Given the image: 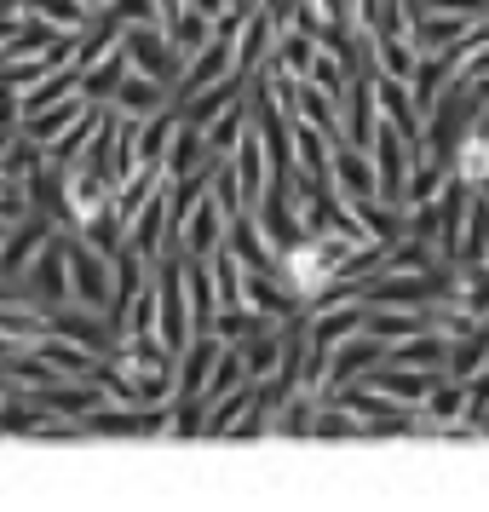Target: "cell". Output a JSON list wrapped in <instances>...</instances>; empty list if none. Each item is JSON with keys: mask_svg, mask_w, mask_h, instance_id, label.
Instances as JSON below:
<instances>
[{"mask_svg": "<svg viewBox=\"0 0 489 512\" xmlns=\"http://www.w3.org/2000/svg\"><path fill=\"white\" fill-rule=\"evenodd\" d=\"M449 167H455V179H466L472 190H489V127L484 121H472L461 133V144L449 150Z\"/></svg>", "mask_w": 489, "mask_h": 512, "instance_id": "cell-9", "label": "cell"}, {"mask_svg": "<svg viewBox=\"0 0 489 512\" xmlns=\"http://www.w3.org/2000/svg\"><path fill=\"white\" fill-rule=\"evenodd\" d=\"M87 104H93L87 93H70V98H58V104H47V110H35V116H24V133H35L41 144L64 139V133H70L75 121L87 116Z\"/></svg>", "mask_w": 489, "mask_h": 512, "instance_id": "cell-13", "label": "cell"}, {"mask_svg": "<svg viewBox=\"0 0 489 512\" xmlns=\"http://www.w3.org/2000/svg\"><path fill=\"white\" fill-rule=\"evenodd\" d=\"M24 288H29V300L47 305V311H58V305H70V300H75V282H70V242H64V231H58L47 248H41V254L29 259Z\"/></svg>", "mask_w": 489, "mask_h": 512, "instance_id": "cell-3", "label": "cell"}, {"mask_svg": "<svg viewBox=\"0 0 489 512\" xmlns=\"http://www.w3.org/2000/svg\"><path fill=\"white\" fill-rule=\"evenodd\" d=\"M248 127H254V98L242 93L231 110H219V116L208 121V156H213V162H225L236 144H242V133H248Z\"/></svg>", "mask_w": 489, "mask_h": 512, "instance_id": "cell-12", "label": "cell"}, {"mask_svg": "<svg viewBox=\"0 0 489 512\" xmlns=\"http://www.w3.org/2000/svg\"><path fill=\"white\" fill-rule=\"evenodd\" d=\"M24 18H29V0H0V41L24 24Z\"/></svg>", "mask_w": 489, "mask_h": 512, "instance_id": "cell-20", "label": "cell"}, {"mask_svg": "<svg viewBox=\"0 0 489 512\" xmlns=\"http://www.w3.org/2000/svg\"><path fill=\"white\" fill-rule=\"evenodd\" d=\"M12 133H18V127H6V121H0V167H6V144H12Z\"/></svg>", "mask_w": 489, "mask_h": 512, "instance_id": "cell-21", "label": "cell"}, {"mask_svg": "<svg viewBox=\"0 0 489 512\" xmlns=\"http://www.w3.org/2000/svg\"><path fill=\"white\" fill-rule=\"evenodd\" d=\"M58 35H64V29L52 24V18H41V12H29L24 24H18L12 35H6V41H0V58H24V52H41V47H52Z\"/></svg>", "mask_w": 489, "mask_h": 512, "instance_id": "cell-18", "label": "cell"}, {"mask_svg": "<svg viewBox=\"0 0 489 512\" xmlns=\"http://www.w3.org/2000/svg\"><path fill=\"white\" fill-rule=\"evenodd\" d=\"M265 328H277V317L259 311V305H219V317H213V334H219L225 346H242V340H254Z\"/></svg>", "mask_w": 489, "mask_h": 512, "instance_id": "cell-15", "label": "cell"}, {"mask_svg": "<svg viewBox=\"0 0 489 512\" xmlns=\"http://www.w3.org/2000/svg\"><path fill=\"white\" fill-rule=\"evenodd\" d=\"M231 70H236V41H231V35H213L208 47L190 52L185 75H179V87H173V104H185V98L208 93L213 81H225Z\"/></svg>", "mask_w": 489, "mask_h": 512, "instance_id": "cell-5", "label": "cell"}, {"mask_svg": "<svg viewBox=\"0 0 489 512\" xmlns=\"http://www.w3.org/2000/svg\"><path fill=\"white\" fill-rule=\"evenodd\" d=\"M219 351H225L219 334H196V340L173 357V363H179V392H173V397H202V392H208L213 369H219Z\"/></svg>", "mask_w": 489, "mask_h": 512, "instance_id": "cell-7", "label": "cell"}, {"mask_svg": "<svg viewBox=\"0 0 489 512\" xmlns=\"http://www.w3.org/2000/svg\"><path fill=\"white\" fill-rule=\"evenodd\" d=\"M29 12L52 18L58 29H87V24H93V12H87L81 0H29Z\"/></svg>", "mask_w": 489, "mask_h": 512, "instance_id": "cell-19", "label": "cell"}, {"mask_svg": "<svg viewBox=\"0 0 489 512\" xmlns=\"http://www.w3.org/2000/svg\"><path fill=\"white\" fill-rule=\"evenodd\" d=\"M225 236H231L225 202H219V196H202V202L190 208V219L179 225V248H185L190 259H213L219 248H225Z\"/></svg>", "mask_w": 489, "mask_h": 512, "instance_id": "cell-6", "label": "cell"}, {"mask_svg": "<svg viewBox=\"0 0 489 512\" xmlns=\"http://www.w3.org/2000/svg\"><path fill=\"white\" fill-rule=\"evenodd\" d=\"M208 265H213V288H219V305H248V265H242V254H236L231 242H225V248L208 259Z\"/></svg>", "mask_w": 489, "mask_h": 512, "instance_id": "cell-17", "label": "cell"}, {"mask_svg": "<svg viewBox=\"0 0 489 512\" xmlns=\"http://www.w3.org/2000/svg\"><path fill=\"white\" fill-rule=\"evenodd\" d=\"M334 190L357 202V196H380V173H374V156L369 150H357V144H334Z\"/></svg>", "mask_w": 489, "mask_h": 512, "instance_id": "cell-8", "label": "cell"}, {"mask_svg": "<svg viewBox=\"0 0 489 512\" xmlns=\"http://www.w3.org/2000/svg\"><path fill=\"white\" fill-rule=\"evenodd\" d=\"M208 127H196V121H179V133H173V144H167V179H185V173H196V167H208Z\"/></svg>", "mask_w": 489, "mask_h": 512, "instance_id": "cell-14", "label": "cell"}, {"mask_svg": "<svg viewBox=\"0 0 489 512\" xmlns=\"http://www.w3.org/2000/svg\"><path fill=\"white\" fill-rule=\"evenodd\" d=\"M415 47L420 52H449V47H461L466 35H472V18H455V12H438V6H426L415 18Z\"/></svg>", "mask_w": 489, "mask_h": 512, "instance_id": "cell-11", "label": "cell"}, {"mask_svg": "<svg viewBox=\"0 0 489 512\" xmlns=\"http://www.w3.org/2000/svg\"><path fill=\"white\" fill-rule=\"evenodd\" d=\"M110 104H116L121 116H139V121H144V116H156L162 104H173V87H167V81H156V75L133 70V75L116 87V98H110Z\"/></svg>", "mask_w": 489, "mask_h": 512, "instance_id": "cell-10", "label": "cell"}, {"mask_svg": "<svg viewBox=\"0 0 489 512\" xmlns=\"http://www.w3.org/2000/svg\"><path fill=\"white\" fill-rule=\"evenodd\" d=\"M386 363V340L380 334H351V340H340V346L328 351V386H323V397H334L340 386H357V380H369L374 369Z\"/></svg>", "mask_w": 489, "mask_h": 512, "instance_id": "cell-4", "label": "cell"}, {"mask_svg": "<svg viewBox=\"0 0 489 512\" xmlns=\"http://www.w3.org/2000/svg\"><path fill=\"white\" fill-rule=\"evenodd\" d=\"M64 242H70V282H75V300L110 317V294H116V259L98 254L93 242H87L81 231H70V225H64Z\"/></svg>", "mask_w": 489, "mask_h": 512, "instance_id": "cell-1", "label": "cell"}, {"mask_svg": "<svg viewBox=\"0 0 489 512\" xmlns=\"http://www.w3.org/2000/svg\"><path fill=\"white\" fill-rule=\"evenodd\" d=\"M121 47H127V58H133V70L156 75V81H167V87H179V75H185V52L167 41L162 24H127L121 29Z\"/></svg>", "mask_w": 489, "mask_h": 512, "instance_id": "cell-2", "label": "cell"}, {"mask_svg": "<svg viewBox=\"0 0 489 512\" xmlns=\"http://www.w3.org/2000/svg\"><path fill=\"white\" fill-rule=\"evenodd\" d=\"M127 75H133V58H127V47H110V52H104V58L93 64V70L81 75V93L93 98V104H110V98H116V87L127 81Z\"/></svg>", "mask_w": 489, "mask_h": 512, "instance_id": "cell-16", "label": "cell"}]
</instances>
